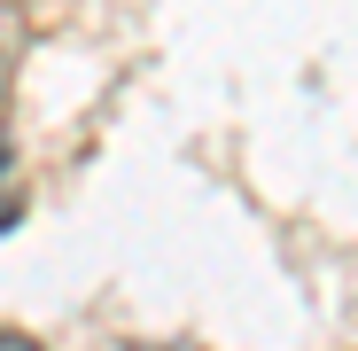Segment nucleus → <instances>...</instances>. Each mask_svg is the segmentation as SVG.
I'll list each match as a JSON object with an SVG mask.
<instances>
[{"label": "nucleus", "instance_id": "obj_1", "mask_svg": "<svg viewBox=\"0 0 358 351\" xmlns=\"http://www.w3.org/2000/svg\"><path fill=\"white\" fill-rule=\"evenodd\" d=\"M0 351H39V343L31 336H0Z\"/></svg>", "mask_w": 358, "mask_h": 351}]
</instances>
